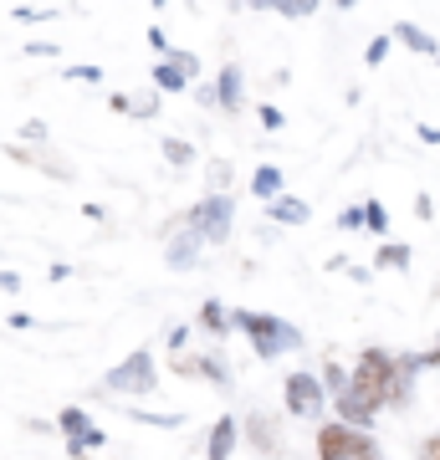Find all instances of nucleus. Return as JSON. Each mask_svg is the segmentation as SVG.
I'll use <instances>...</instances> for the list:
<instances>
[{
	"mask_svg": "<svg viewBox=\"0 0 440 460\" xmlns=\"http://www.w3.org/2000/svg\"><path fill=\"white\" fill-rule=\"evenodd\" d=\"M348 394L364 399L369 410H379V404H390V399L405 394V384H400V363L390 358V353H379V348H369L359 358V374L348 378Z\"/></svg>",
	"mask_w": 440,
	"mask_h": 460,
	"instance_id": "nucleus-1",
	"label": "nucleus"
},
{
	"mask_svg": "<svg viewBox=\"0 0 440 460\" xmlns=\"http://www.w3.org/2000/svg\"><path fill=\"white\" fill-rule=\"evenodd\" d=\"M62 429H67V450H72V456H82V450H98V445H108L103 440V429H93L87 425V414L82 410H62Z\"/></svg>",
	"mask_w": 440,
	"mask_h": 460,
	"instance_id": "nucleus-8",
	"label": "nucleus"
},
{
	"mask_svg": "<svg viewBox=\"0 0 440 460\" xmlns=\"http://www.w3.org/2000/svg\"><path fill=\"white\" fill-rule=\"evenodd\" d=\"M11 328H16V332H26V328H36V317H26V313H11Z\"/></svg>",
	"mask_w": 440,
	"mask_h": 460,
	"instance_id": "nucleus-30",
	"label": "nucleus"
},
{
	"mask_svg": "<svg viewBox=\"0 0 440 460\" xmlns=\"http://www.w3.org/2000/svg\"><path fill=\"white\" fill-rule=\"evenodd\" d=\"M195 72H200L195 51H169V62L154 66V87H159V93H184Z\"/></svg>",
	"mask_w": 440,
	"mask_h": 460,
	"instance_id": "nucleus-6",
	"label": "nucleus"
},
{
	"mask_svg": "<svg viewBox=\"0 0 440 460\" xmlns=\"http://www.w3.org/2000/svg\"><path fill=\"white\" fill-rule=\"evenodd\" d=\"M436 57H440V51H436Z\"/></svg>",
	"mask_w": 440,
	"mask_h": 460,
	"instance_id": "nucleus-32",
	"label": "nucleus"
},
{
	"mask_svg": "<svg viewBox=\"0 0 440 460\" xmlns=\"http://www.w3.org/2000/svg\"><path fill=\"white\" fill-rule=\"evenodd\" d=\"M230 215H236V199L211 195V199H200V210L190 215V230H195L200 241H226L230 235Z\"/></svg>",
	"mask_w": 440,
	"mask_h": 460,
	"instance_id": "nucleus-5",
	"label": "nucleus"
},
{
	"mask_svg": "<svg viewBox=\"0 0 440 460\" xmlns=\"http://www.w3.org/2000/svg\"><path fill=\"white\" fill-rule=\"evenodd\" d=\"M211 184H215V195H226V184H230V164H211Z\"/></svg>",
	"mask_w": 440,
	"mask_h": 460,
	"instance_id": "nucleus-22",
	"label": "nucleus"
},
{
	"mask_svg": "<svg viewBox=\"0 0 440 460\" xmlns=\"http://www.w3.org/2000/svg\"><path fill=\"white\" fill-rule=\"evenodd\" d=\"M384 57H390V36H374V41H369V51H364V62H369V66H379Z\"/></svg>",
	"mask_w": 440,
	"mask_h": 460,
	"instance_id": "nucleus-20",
	"label": "nucleus"
},
{
	"mask_svg": "<svg viewBox=\"0 0 440 460\" xmlns=\"http://www.w3.org/2000/svg\"><path fill=\"white\" fill-rule=\"evenodd\" d=\"M323 410V384L312 374H292L287 378V414H297V420H308V414Z\"/></svg>",
	"mask_w": 440,
	"mask_h": 460,
	"instance_id": "nucleus-7",
	"label": "nucleus"
},
{
	"mask_svg": "<svg viewBox=\"0 0 440 460\" xmlns=\"http://www.w3.org/2000/svg\"><path fill=\"white\" fill-rule=\"evenodd\" d=\"M230 445H236V420H220L211 429V456L205 460H230Z\"/></svg>",
	"mask_w": 440,
	"mask_h": 460,
	"instance_id": "nucleus-13",
	"label": "nucleus"
},
{
	"mask_svg": "<svg viewBox=\"0 0 440 460\" xmlns=\"http://www.w3.org/2000/svg\"><path fill=\"white\" fill-rule=\"evenodd\" d=\"M266 210H272V220H282V226H308L312 220V205L308 199H292V195H277Z\"/></svg>",
	"mask_w": 440,
	"mask_h": 460,
	"instance_id": "nucleus-10",
	"label": "nucleus"
},
{
	"mask_svg": "<svg viewBox=\"0 0 440 460\" xmlns=\"http://www.w3.org/2000/svg\"><path fill=\"white\" fill-rule=\"evenodd\" d=\"M205 328H211V332H226L230 328V313L220 307V302H205Z\"/></svg>",
	"mask_w": 440,
	"mask_h": 460,
	"instance_id": "nucleus-17",
	"label": "nucleus"
},
{
	"mask_svg": "<svg viewBox=\"0 0 440 460\" xmlns=\"http://www.w3.org/2000/svg\"><path fill=\"white\" fill-rule=\"evenodd\" d=\"M394 36H400V41H405L409 51H436V41H430V36H425L420 26H394Z\"/></svg>",
	"mask_w": 440,
	"mask_h": 460,
	"instance_id": "nucleus-15",
	"label": "nucleus"
},
{
	"mask_svg": "<svg viewBox=\"0 0 440 460\" xmlns=\"http://www.w3.org/2000/svg\"><path fill=\"white\" fill-rule=\"evenodd\" d=\"M0 292H21V277H16V271H0Z\"/></svg>",
	"mask_w": 440,
	"mask_h": 460,
	"instance_id": "nucleus-27",
	"label": "nucleus"
},
{
	"mask_svg": "<svg viewBox=\"0 0 440 460\" xmlns=\"http://www.w3.org/2000/svg\"><path fill=\"white\" fill-rule=\"evenodd\" d=\"M338 220H343L348 230H359V226H364V205H348V210H343Z\"/></svg>",
	"mask_w": 440,
	"mask_h": 460,
	"instance_id": "nucleus-24",
	"label": "nucleus"
},
{
	"mask_svg": "<svg viewBox=\"0 0 440 460\" xmlns=\"http://www.w3.org/2000/svg\"><path fill=\"white\" fill-rule=\"evenodd\" d=\"M379 266H409L405 246H379Z\"/></svg>",
	"mask_w": 440,
	"mask_h": 460,
	"instance_id": "nucleus-19",
	"label": "nucleus"
},
{
	"mask_svg": "<svg viewBox=\"0 0 440 460\" xmlns=\"http://www.w3.org/2000/svg\"><path fill=\"white\" fill-rule=\"evenodd\" d=\"M364 226H369V230H390V215H384V205H379V199H369V205H364Z\"/></svg>",
	"mask_w": 440,
	"mask_h": 460,
	"instance_id": "nucleus-18",
	"label": "nucleus"
},
{
	"mask_svg": "<svg viewBox=\"0 0 440 460\" xmlns=\"http://www.w3.org/2000/svg\"><path fill=\"white\" fill-rule=\"evenodd\" d=\"M133 420H144V425H180L175 414H133Z\"/></svg>",
	"mask_w": 440,
	"mask_h": 460,
	"instance_id": "nucleus-25",
	"label": "nucleus"
},
{
	"mask_svg": "<svg viewBox=\"0 0 440 460\" xmlns=\"http://www.w3.org/2000/svg\"><path fill=\"white\" fill-rule=\"evenodd\" d=\"M148 47H154V51H169V36H164L159 26H154V31H148Z\"/></svg>",
	"mask_w": 440,
	"mask_h": 460,
	"instance_id": "nucleus-29",
	"label": "nucleus"
},
{
	"mask_svg": "<svg viewBox=\"0 0 440 460\" xmlns=\"http://www.w3.org/2000/svg\"><path fill=\"white\" fill-rule=\"evenodd\" d=\"M430 460H440V435H436V440H430Z\"/></svg>",
	"mask_w": 440,
	"mask_h": 460,
	"instance_id": "nucleus-31",
	"label": "nucleus"
},
{
	"mask_svg": "<svg viewBox=\"0 0 440 460\" xmlns=\"http://www.w3.org/2000/svg\"><path fill=\"white\" fill-rule=\"evenodd\" d=\"M318 384H323V389H333V394H343V389H348V378H343L338 363H333V368H323V378H318Z\"/></svg>",
	"mask_w": 440,
	"mask_h": 460,
	"instance_id": "nucleus-21",
	"label": "nucleus"
},
{
	"mask_svg": "<svg viewBox=\"0 0 440 460\" xmlns=\"http://www.w3.org/2000/svg\"><path fill=\"white\" fill-rule=\"evenodd\" d=\"M195 256H200V235L195 230H180V235H175V241H169V251H164V261L169 266H195Z\"/></svg>",
	"mask_w": 440,
	"mask_h": 460,
	"instance_id": "nucleus-11",
	"label": "nucleus"
},
{
	"mask_svg": "<svg viewBox=\"0 0 440 460\" xmlns=\"http://www.w3.org/2000/svg\"><path fill=\"white\" fill-rule=\"evenodd\" d=\"M154 384H159V368H154L148 353H129L108 374V389H118V394H154Z\"/></svg>",
	"mask_w": 440,
	"mask_h": 460,
	"instance_id": "nucleus-4",
	"label": "nucleus"
},
{
	"mask_svg": "<svg viewBox=\"0 0 440 460\" xmlns=\"http://www.w3.org/2000/svg\"><path fill=\"white\" fill-rule=\"evenodd\" d=\"M261 123H266V128L277 133V128H282V113H277V108H261Z\"/></svg>",
	"mask_w": 440,
	"mask_h": 460,
	"instance_id": "nucleus-28",
	"label": "nucleus"
},
{
	"mask_svg": "<svg viewBox=\"0 0 440 460\" xmlns=\"http://www.w3.org/2000/svg\"><path fill=\"white\" fill-rule=\"evenodd\" d=\"M318 456L323 460H379V450H374L369 435H359V429L328 425L323 435H318Z\"/></svg>",
	"mask_w": 440,
	"mask_h": 460,
	"instance_id": "nucleus-3",
	"label": "nucleus"
},
{
	"mask_svg": "<svg viewBox=\"0 0 440 460\" xmlns=\"http://www.w3.org/2000/svg\"><path fill=\"white\" fill-rule=\"evenodd\" d=\"M230 328H241L246 338L256 343L261 358H277V353H287V348L302 343V332H297L292 323L272 317V313H236V317H230Z\"/></svg>",
	"mask_w": 440,
	"mask_h": 460,
	"instance_id": "nucleus-2",
	"label": "nucleus"
},
{
	"mask_svg": "<svg viewBox=\"0 0 440 460\" xmlns=\"http://www.w3.org/2000/svg\"><path fill=\"white\" fill-rule=\"evenodd\" d=\"M164 159H169L175 169H184L190 159H195V148L184 144V138H164Z\"/></svg>",
	"mask_w": 440,
	"mask_h": 460,
	"instance_id": "nucleus-16",
	"label": "nucleus"
},
{
	"mask_svg": "<svg viewBox=\"0 0 440 460\" xmlns=\"http://www.w3.org/2000/svg\"><path fill=\"white\" fill-rule=\"evenodd\" d=\"M333 404H338V425L359 429V435H364V429H369V425H374V410H369L364 399H354V394H348V389H343V394L333 399Z\"/></svg>",
	"mask_w": 440,
	"mask_h": 460,
	"instance_id": "nucleus-9",
	"label": "nucleus"
},
{
	"mask_svg": "<svg viewBox=\"0 0 440 460\" xmlns=\"http://www.w3.org/2000/svg\"><path fill=\"white\" fill-rule=\"evenodd\" d=\"M277 11H282V16H292V21H297V16H312L318 5H277Z\"/></svg>",
	"mask_w": 440,
	"mask_h": 460,
	"instance_id": "nucleus-26",
	"label": "nucleus"
},
{
	"mask_svg": "<svg viewBox=\"0 0 440 460\" xmlns=\"http://www.w3.org/2000/svg\"><path fill=\"white\" fill-rule=\"evenodd\" d=\"M251 190H256V199H266V205H272V199L282 195V174L272 164H261L256 174H251Z\"/></svg>",
	"mask_w": 440,
	"mask_h": 460,
	"instance_id": "nucleus-14",
	"label": "nucleus"
},
{
	"mask_svg": "<svg viewBox=\"0 0 440 460\" xmlns=\"http://www.w3.org/2000/svg\"><path fill=\"white\" fill-rule=\"evenodd\" d=\"M211 102H226V108H241V66H226L220 83L211 87Z\"/></svg>",
	"mask_w": 440,
	"mask_h": 460,
	"instance_id": "nucleus-12",
	"label": "nucleus"
},
{
	"mask_svg": "<svg viewBox=\"0 0 440 460\" xmlns=\"http://www.w3.org/2000/svg\"><path fill=\"white\" fill-rule=\"evenodd\" d=\"M67 77H72V83H98L103 72H98V66H72V72H67Z\"/></svg>",
	"mask_w": 440,
	"mask_h": 460,
	"instance_id": "nucleus-23",
	"label": "nucleus"
}]
</instances>
